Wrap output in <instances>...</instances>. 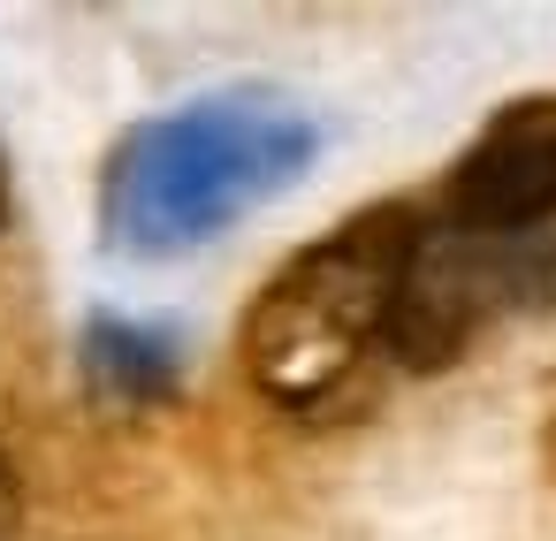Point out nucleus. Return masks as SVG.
<instances>
[{"instance_id": "423d86ee", "label": "nucleus", "mask_w": 556, "mask_h": 541, "mask_svg": "<svg viewBox=\"0 0 556 541\" xmlns=\"http://www.w3.org/2000/svg\"><path fill=\"white\" fill-rule=\"evenodd\" d=\"M9 518H16V473H9V457H0V533H9Z\"/></svg>"}, {"instance_id": "39448f33", "label": "nucleus", "mask_w": 556, "mask_h": 541, "mask_svg": "<svg viewBox=\"0 0 556 541\" xmlns=\"http://www.w3.org/2000/svg\"><path fill=\"white\" fill-rule=\"evenodd\" d=\"M176 328H161V320H115V313H92V328H85V366H92V381L108 389V397H123V404H153L168 381H176Z\"/></svg>"}, {"instance_id": "7ed1b4c3", "label": "nucleus", "mask_w": 556, "mask_h": 541, "mask_svg": "<svg viewBox=\"0 0 556 541\" xmlns=\"http://www.w3.org/2000/svg\"><path fill=\"white\" fill-rule=\"evenodd\" d=\"M541 222H556V100H518L465 146L442 191V229L472 244H510Z\"/></svg>"}, {"instance_id": "f257e3e1", "label": "nucleus", "mask_w": 556, "mask_h": 541, "mask_svg": "<svg viewBox=\"0 0 556 541\" xmlns=\"http://www.w3.org/2000/svg\"><path fill=\"white\" fill-rule=\"evenodd\" d=\"M305 161H313V123L267 92H214L176 115H153L123 138L108 168L100 191L108 244L138 260L206 244L237 214L298 184Z\"/></svg>"}, {"instance_id": "f03ea898", "label": "nucleus", "mask_w": 556, "mask_h": 541, "mask_svg": "<svg viewBox=\"0 0 556 541\" xmlns=\"http://www.w3.org/2000/svg\"><path fill=\"white\" fill-rule=\"evenodd\" d=\"M404 244L412 206H374L305 244L298 260H282V275L244 313V374L290 412L336 404L381 343Z\"/></svg>"}, {"instance_id": "20e7f679", "label": "nucleus", "mask_w": 556, "mask_h": 541, "mask_svg": "<svg viewBox=\"0 0 556 541\" xmlns=\"http://www.w3.org/2000/svg\"><path fill=\"white\" fill-rule=\"evenodd\" d=\"M495 244L450 237L442 222H412L396 290H389V320H381V351H396L404 366H450L465 351V336L488 320L495 305Z\"/></svg>"}, {"instance_id": "0eeeda50", "label": "nucleus", "mask_w": 556, "mask_h": 541, "mask_svg": "<svg viewBox=\"0 0 556 541\" xmlns=\"http://www.w3.org/2000/svg\"><path fill=\"white\" fill-rule=\"evenodd\" d=\"M0 214H9V176H0Z\"/></svg>"}]
</instances>
